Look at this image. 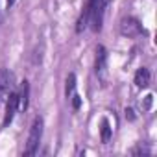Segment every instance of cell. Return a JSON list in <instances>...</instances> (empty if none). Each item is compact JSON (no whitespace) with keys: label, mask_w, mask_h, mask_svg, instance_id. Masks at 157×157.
I'll return each mask as SVG.
<instances>
[{"label":"cell","mask_w":157,"mask_h":157,"mask_svg":"<svg viewBox=\"0 0 157 157\" xmlns=\"http://www.w3.org/2000/svg\"><path fill=\"white\" fill-rule=\"evenodd\" d=\"M87 10H89V26L94 33L102 32V24H104V13H105V6L107 0H87Z\"/></svg>","instance_id":"1"},{"label":"cell","mask_w":157,"mask_h":157,"mask_svg":"<svg viewBox=\"0 0 157 157\" xmlns=\"http://www.w3.org/2000/svg\"><path fill=\"white\" fill-rule=\"evenodd\" d=\"M43 128H44L43 118H41V117H35L33 122H32V126H30V133H28L24 155H35V153H37L39 142H41V139H43Z\"/></svg>","instance_id":"2"},{"label":"cell","mask_w":157,"mask_h":157,"mask_svg":"<svg viewBox=\"0 0 157 157\" xmlns=\"http://www.w3.org/2000/svg\"><path fill=\"white\" fill-rule=\"evenodd\" d=\"M120 33L124 37H139L144 33V30H142V24L135 17H124L120 21Z\"/></svg>","instance_id":"3"},{"label":"cell","mask_w":157,"mask_h":157,"mask_svg":"<svg viewBox=\"0 0 157 157\" xmlns=\"http://www.w3.org/2000/svg\"><path fill=\"white\" fill-rule=\"evenodd\" d=\"M17 111H19V94H17V91H11L6 98V113H4V120H2L4 128H8L11 124Z\"/></svg>","instance_id":"4"},{"label":"cell","mask_w":157,"mask_h":157,"mask_svg":"<svg viewBox=\"0 0 157 157\" xmlns=\"http://www.w3.org/2000/svg\"><path fill=\"white\" fill-rule=\"evenodd\" d=\"M13 74L8 68H0V104H4L8 94L13 91Z\"/></svg>","instance_id":"5"},{"label":"cell","mask_w":157,"mask_h":157,"mask_svg":"<svg viewBox=\"0 0 157 157\" xmlns=\"http://www.w3.org/2000/svg\"><path fill=\"white\" fill-rule=\"evenodd\" d=\"M105 70H107V50L105 46H98L96 48V61H94V72L100 80L105 78Z\"/></svg>","instance_id":"6"},{"label":"cell","mask_w":157,"mask_h":157,"mask_svg":"<svg viewBox=\"0 0 157 157\" xmlns=\"http://www.w3.org/2000/svg\"><path fill=\"white\" fill-rule=\"evenodd\" d=\"M150 80H151V74H150V70L146 68V67H140L137 72H135V85L139 87V89H146L148 85H150Z\"/></svg>","instance_id":"7"},{"label":"cell","mask_w":157,"mask_h":157,"mask_svg":"<svg viewBox=\"0 0 157 157\" xmlns=\"http://www.w3.org/2000/svg\"><path fill=\"white\" fill-rule=\"evenodd\" d=\"M17 94H19V109L26 111L28 109V98H30V85H28L26 80L21 82V89H19Z\"/></svg>","instance_id":"8"},{"label":"cell","mask_w":157,"mask_h":157,"mask_svg":"<svg viewBox=\"0 0 157 157\" xmlns=\"http://www.w3.org/2000/svg\"><path fill=\"white\" fill-rule=\"evenodd\" d=\"M111 135H113V128H111L109 120L107 118H102V128H100V139H102V142L107 144L111 140Z\"/></svg>","instance_id":"9"},{"label":"cell","mask_w":157,"mask_h":157,"mask_svg":"<svg viewBox=\"0 0 157 157\" xmlns=\"http://www.w3.org/2000/svg\"><path fill=\"white\" fill-rule=\"evenodd\" d=\"M87 26H89V10L85 6L83 11H82V15H80V19H78V22H76V33H82Z\"/></svg>","instance_id":"10"},{"label":"cell","mask_w":157,"mask_h":157,"mask_svg":"<svg viewBox=\"0 0 157 157\" xmlns=\"http://www.w3.org/2000/svg\"><path fill=\"white\" fill-rule=\"evenodd\" d=\"M67 85H65V96L67 98H70V94L74 93V89H76V74L74 72H70L68 76H67V82H65Z\"/></svg>","instance_id":"11"},{"label":"cell","mask_w":157,"mask_h":157,"mask_svg":"<svg viewBox=\"0 0 157 157\" xmlns=\"http://www.w3.org/2000/svg\"><path fill=\"white\" fill-rule=\"evenodd\" d=\"M70 98H72V107H74V111H78L80 109V105H82V98H80V94H70Z\"/></svg>","instance_id":"12"},{"label":"cell","mask_w":157,"mask_h":157,"mask_svg":"<svg viewBox=\"0 0 157 157\" xmlns=\"http://www.w3.org/2000/svg\"><path fill=\"white\" fill-rule=\"evenodd\" d=\"M131 153H133V155H137V153H146V155H148L150 150H146V148H142V146H137V148L131 150Z\"/></svg>","instance_id":"13"},{"label":"cell","mask_w":157,"mask_h":157,"mask_svg":"<svg viewBox=\"0 0 157 157\" xmlns=\"http://www.w3.org/2000/svg\"><path fill=\"white\" fill-rule=\"evenodd\" d=\"M151 100H153V96H151V94H148V96H146V102H144V111H148V109H150Z\"/></svg>","instance_id":"14"},{"label":"cell","mask_w":157,"mask_h":157,"mask_svg":"<svg viewBox=\"0 0 157 157\" xmlns=\"http://www.w3.org/2000/svg\"><path fill=\"white\" fill-rule=\"evenodd\" d=\"M126 118H128V120H135V113H133V109H129V107L126 109Z\"/></svg>","instance_id":"15"},{"label":"cell","mask_w":157,"mask_h":157,"mask_svg":"<svg viewBox=\"0 0 157 157\" xmlns=\"http://www.w3.org/2000/svg\"><path fill=\"white\" fill-rule=\"evenodd\" d=\"M15 2H17V0H6V4H8V8H11V6H13Z\"/></svg>","instance_id":"16"}]
</instances>
